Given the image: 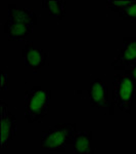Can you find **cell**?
<instances>
[{
  "label": "cell",
  "mask_w": 136,
  "mask_h": 154,
  "mask_svg": "<svg viewBox=\"0 0 136 154\" xmlns=\"http://www.w3.org/2000/svg\"><path fill=\"white\" fill-rule=\"evenodd\" d=\"M113 103L111 115L114 114V107L122 112L131 114V108L136 100V85L129 74L123 71L115 75L113 81Z\"/></svg>",
  "instance_id": "obj_1"
},
{
  "label": "cell",
  "mask_w": 136,
  "mask_h": 154,
  "mask_svg": "<svg viewBox=\"0 0 136 154\" xmlns=\"http://www.w3.org/2000/svg\"><path fill=\"white\" fill-rule=\"evenodd\" d=\"M51 100L50 89L33 86L25 94V117L28 123H34L44 118L48 113Z\"/></svg>",
  "instance_id": "obj_2"
},
{
  "label": "cell",
  "mask_w": 136,
  "mask_h": 154,
  "mask_svg": "<svg viewBox=\"0 0 136 154\" xmlns=\"http://www.w3.org/2000/svg\"><path fill=\"white\" fill-rule=\"evenodd\" d=\"M76 133L75 122L58 123L41 133V147L54 152H65L66 145L72 144Z\"/></svg>",
  "instance_id": "obj_3"
},
{
  "label": "cell",
  "mask_w": 136,
  "mask_h": 154,
  "mask_svg": "<svg viewBox=\"0 0 136 154\" xmlns=\"http://www.w3.org/2000/svg\"><path fill=\"white\" fill-rule=\"evenodd\" d=\"M134 64H136V37H124L122 48L111 66L116 70H125Z\"/></svg>",
  "instance_id": "obj_4"
},
{
  "label": "cell",
  "mask_w": 136,
  "mask_h": 154,
  "mask_svg": "<svg viewBox=\"0 0 136 154\" xmlns=\"http://www.w3.org/2000/svg\"><path fill=\"white\" fill-rule=\"evenodd\" d=\"M1 106V148L4 149L13 139L16 131V116L10 112L8 105L3 100L0 101Z\"/></svg>",
  "instance_id": "obj_5"
},
{
  "label": "cell",
  "mask_w": 136,
  "mask_h": 154,
  "mask_svg": "<svg viewBox=\"0 0 136 154\" xmlns=\"http://www.w3.org/2000/svg\"><path fill=\"white\" fill-rule=\"evenodd\" d=\"M88 95L91 107H94V108L111 107L108 85L100 78H96L94 81H92L88 89Z\"/></svg>",
  "instance_id": "obj_6"
},
{
  "label": "cell",
  "mask_w": 136,
  "mask_h": 154,
  "mask_svg": "<svg viewBox=\"0 0 136 154\" xmlns=\"http://www.w3.org/2000/svg\"><path fill=\"white\" fill-rule=\"evenodd\" d=\"M23 58L26 66L37 72L45 65L47 54L42 48H35L32 42L28 41L23 49Z\"/></svg>",
  "instance_id": "obj_7"
},
{
  "label": "cell",
  "mask_w": 136,
  "mask_h": 154,
  "mask_svg": "<svg viewBox=\"0 0 136 154\" xmlns=\"http://www.w3.org/2000/svg\"><path fill=\"white\" fill-rule=\"evenodd\" d=\"M33 27L31 24L6 21L4 24V33L8 35L9 41H22L33 32Z\"/></svg>",
  "instance_id": "obj_8"
},
{
  "label": "cell",
  "mask_w": 136,
  "mask_h": 154,
  "mask_svg": "<svg viewBox=\"0 0 136 154\" xmlns=\"http://www.w3.org/2000/svg\"><path fill=\"white\" fill-rule=\"evenodd\" d=\"M74 154H94L92 145V131H79L73 138Z\"/></svg>",
  "instance_id": "obj_9"
},
{
  "label": "cell",
  "mask_w": 136,
  "mask_h": 154,
  "mask_svg": "<svg viewBox=\"0 0 136 154\" xmlns=\"http://www.w3.org/2000/svg\"><path fill=\"white\" fill-rule=\"evenodd\" d=\"M8 11L9 14L7 21L27 23L33 26L37 25V16L32 9L27 8V7H19L16 4H9Z\"/></svg>",
  "instance_id": "obj_10"
},
{
  "label": "cell",
  "mask_w": 136,
  "mask_h": 154,
  "mask_svg": "<svg viewBox=\"0 0 136 154\" xmlns=\"http://www.w3.org/2000/svg\"><path fill=\"white\" fill-rule=\"evenodd\" d=\"M42 7L48 11V14L53 18H56L58 21H61L65 17L66 12V1L58 0V1H46L41 2Z\"/></svg>",
  "instance_id": "obj_11"
},
{
  "label": "cell",
  "mask_w": 136,
  "mask_h": 154,
  "mask_svg": "<svg viewBox=\"0 0 136 154\" xmlns=\"http://www.w3.org/2000/svg\"><path fill=\"white\" fill-rule=\"evenodd\" d=\"M117 14L124 21H129L132 22V23H136V1H133L130 5L120 9Z\"/></svg>",
  "instance_id": "obj_12"
},
{
  "label": "cell",
  "mask_w": 136,
  "mask_h": 154,
  "mask_svg": "<svg viewBox=\"0 0 136 154\" xmlns=\"http://www.w3.org/2000/svg\"><path fill=\"white\" fill-rule=\"evenodd\" d=\"M133 1H108L107 6L108 9H111L114 12H118L120 9L124 8V7L130 5Z\"/></svg>",
  "instance_id": "obj_13"
},
{
  "label": "cell",
  "mask_w": 136,
  "mask_h": 154,
  "mask_svg": "<svg viewBox=\"0 0 136 154\" xmlns=\"http://www.w3.org/2000/svg\"><path fill=\"white\" fill-rule=\"evenodd\" d=\"M123 71H125L126 73H128L131 77H132V79L134 80V83L136 85V64L128 67V68H126L125 70H123Z\"/></svg>",
  "instance_id": "obj_14"
},
{
  "label": "cell",
  "mask_w": 136,
  "mask_h": 154,
  "mask_svg": "<svg viewBox=\"0 0 136 154\" xmlns=\"http://www.w3.org/2000/svg\"><path fill=\"white\" fill-rule=\"evenodd\" d=\"M1 73H2V82H1V89L2 91H6V88H7V86H6V79H7V75L5 73H4L3 71H1Z\"/></svg>",
  "instance_id": "obj_15"
}]
</instances>
